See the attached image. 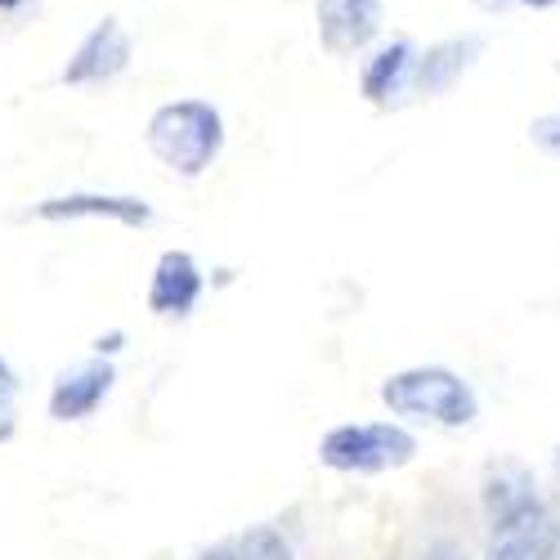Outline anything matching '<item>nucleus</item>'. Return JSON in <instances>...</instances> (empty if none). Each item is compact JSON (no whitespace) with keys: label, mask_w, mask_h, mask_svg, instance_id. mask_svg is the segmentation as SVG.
<instances>
[{"label":"nucleus","mask_w":560,"mask_h":560,"mask_svg":"<svg viewBox=\"0 0 560 560\" xmlns=\"http://www.w3.org/2000/svg\"><path fill=\"white\" fill-rule=\"evenodd\" d=\"M480 502L489 525L485 560H556L560 556V521L542 502L534 476L521 462H493Z\"/></svg>","instance_id":"f257e3e1"},{"label":"nucleus","mask_w":560,"mask_h":560,"mask_svg":"<svg viewBox=\"0 0 560 560\" xmlns=\"http://www.w3.org/2000/svg\"><path fill=\"white\" fill-rule=\"evenodd\" d=\"M149 153L179 179H198L224 153V117L207 100H171L144 126Z\"/></svg>","instance_id":"f03ea898"},{"label":"nucleus","mask_w":560,"mask_h":560,"mask_svg":"<svg viewBox=\"0 0 560 560\" xmlns=\"http://www.w3.org/2000/svg\"><path fill=\"white\" fill-rule=\"evenodd\" d=\"M382 404L395 417H408V422H431V427H448V431L471 427L480 417L476 386L444 363H417V368L390 372L382 382Z\"/></svg>","instance_id":"7ed1b4c3"},{"label":"nucleus","mask_w":560,"mask_h":560,"mask_svg":"<svg viewBox=\"0 0 560 560\" xmlns=\"http://www.w3.org/2000/svg\"><path fill=\"white\" fill-rule=\"evenodd\" d=\"M417 457V435L399 422H346L318 440V462L341 476H382Z\"/></svg>","instance_id":"20e7f679"},{"label":"nucleus","mask_w":560,"mask_h":560,"mask_svg":"<svg viewBox=\"0 0 560 560\" xmlns=\"http://www.w3.org/2000/svg\"><path fill=\"white\" fill-rule=\"evenodd\" d=\"M113 382H117V368L104 354H95V359L59 372L45 408H50L55 422H85V417H95L100 404L113 395Z\"/></svg>","instance_id":"39448f33"},{"label":"nucleus","mask_w":560,"mask_h":560,"mask_svg":"<svg viewBox=\"0 0 560 560\" xmlns=\"http://www.w3.org/2000/svg\"><path fill=\"white\" fill-rule=\"evenodd\" d=\"M32 215L50 224H68V220H113L121 229L153 224V207L130 194H59V198H40Z\"/></svg>","instance_id":"423d86ee"},{"label":"nucleus","mask_w":560,"mask_h":560,"mask_svg":"<svg viewBox=\"0 0 560 560\" xmlns=\"http://www.w3.org/2000/svg\"><path fill=\"white\" fill-rule=\"evenodd\" d=\"M130 63V36L117 19H100L85 32V40L72 50L68 68H63V85H104L113 77H121Z\"/></svg>","instance_id":"0eeeda50"},{"label":"nucleus","mask_w":560,"mask_h":560,"mask_svg":"<svg viewBox=\"0 0 560 560\" xmlns=\"http://www.w3.org/2000/svg\"><path fill=\"white\" fill-rule=\"evenodd\" d=\"M485 55V36H448L440 45H427L422 55L412 63V77H408V90L422 100H435V95H448V90L476 68V59Z\"/></svg>","instance_id":"6e6552de"},{"label":"nucleus","mask_w":560,"mask_h":560,"mask_svg":"<svg viewBox=\"0 0 560 560\" xmlns=\"http://www.w3.org/2000/svg\"><path fill=\"white\" fill-rule=\"evenodd\" d=\"M207 292L202 265L189 252H162L149 278V310L158 318H189Z\"/></svg>","instance_id":"1a4fd4ad"},{"label":"nucleus","mask_w":560,"mask_h":560,"mask_svg":"<svg viewBox=\"0 0 560 560\" xmlns=\"http://www.w3.org/2000/svg\"><path fill=\"white\" fill-rule=\"evenodd\" d=\"M318 40L328 55H359L382 32V0H318Z\"/></svg>","instance_id":"9d476101"},{"label":"nucleus","mask_w":560,"mask_h":560,"mask_svg":"<svg viewBox=\"0 0 560 560\" xmlns=\"http://www.w3.org/2000/svg\"><path fill=\"white\" fill-rule=\"evenodd\" d=\"M412 63H417V50H412L408 40H390V45H382V50L372 55L368 68H363V100H372V104H390L399 90H408Z\"/></svg>","instance_id":"9b49d317"},{"label":"nucleus","mask_w":560,"mask_h":560,"mask_svg":"<svg viewBox=\"0 0 560 560\" xmlns=\"http://www.w3.org/2000/svg\"><path fill=\"white\" fill-rule=\"evenodd\" d=\"M220 560H296V551L273 525H252L220 547Z\"/></svg>","instance_id":"f8f14e48"},{"label":"nucleus","mask_w":560,"mask_h":560,"mask_svg":"<svg viewBox=\"0 0 560 560\" xmlns=\"http://www.w3.org/2000/svg\"><path fill=\"white\" fill-rule=\"evenodd\" d=\"M529 135H534V144H538L542 153L560 158V113H547V117H538V121L529 126Z\"/></svg>","instance_id":"ddd939ff"},{"label":"nucleus","mask_w":560,"mask_h":560,"mask_svg":"<svg viewBox=\"0 0 560 560\" xmlns=\"http://www.w3.org/2000/svg\"><path fill=\"white\" fill-rule=\"evenodd\" d=\"M19 395V377H14V368L5 363V354H0V412H5Z\"/></svg>","instance_id":"4468645a"},{"label":"nucleus","mask_w":560,"mask_h":560,"mask_svg":"<svg viewBox=\"0 0 560 560\" xmlns=\"http://www.w3.org/2000/svg\"><path fill=\"white\" fill-rule=\"evenodd\" d=\"M422 560H466V556H462V551H457L453 542H435V547H431V551H427Z\"/></svg>","instance_id":"2eb2a0df"},{"label":"nucleus","mask_w":560,"mask_h":560,"mask_svg":"<svg viewBox=\"0 0 560 560\" xmlns=\"http://www.w3.org/2000/svg\"><path fill=\"white\" fill-rule=\"evenodd\" d=\"M521 5H529V10H551V5H560V0H521Z\"/></svg>","instance_id":"dca6fc26"},{"label":"nucleus","mask_w":560,"mask_h":560,"mask_svg":"<svg viewBox=\"0 0 560 560\" xmlns=\"http://www.w3.org/2000/svg\"><path fill=\"white\" fill-rule=\"evenodd\" d=\"M198 560H220V547H211V551H202Z\"/></svg>","instance_id":"f3484780"},{"label":"nucleus","mask_w":560,"mask_h":560,"mask_svg":"<svg viewBox=\"0 0 560 560\" xmlns=\"http://www.w3.org/2000/svg\"><path fill=\"white\" fill-rule=\"evenodd\" d=\"M23 5V0H0V10H19Z\"/></svg>","instance_id":"a211bd4d"},{"label":"nucleus","mask_w":560,"mask_h":560,"mask_svg":"<svg viewBox=\"0 0 560 560\" xmlns=\"http://www.w3.org/2000/svg\"><path fill=\"white\" fill-rule=\"evenodd\" d=\"M556 466H560V448H556Z\"/></svg>","instance_id":"6ab92c4d"},{"label":"nucleus","mask_w":560,"mask_h":560,"mask_svg":"<svg viewBox=\"0 0 560 560\" xmlns=\"http://www.w3.org/2000/svg\"><path fill=\"white\" fill-rule=\"evenodd\" d=\"M493 5H502V0H493Z\"/></svg>","instance_id":"aec40b11"}]
</instances>
